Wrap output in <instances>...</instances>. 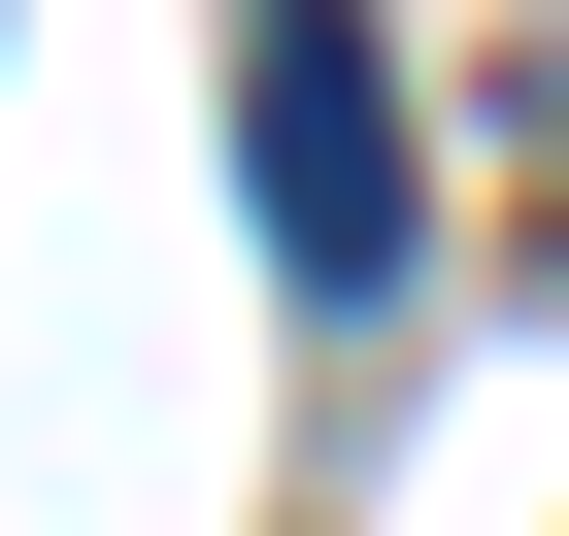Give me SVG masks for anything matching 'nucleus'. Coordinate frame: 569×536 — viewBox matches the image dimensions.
<instances>
[{"label":"nucleus","mask_w":569,"mask_h":536,"mask_svg":"<svg viewBox=\"0 0 569 536\" xmlns=\"http://www.w3.org/2000/svg\"><path fill=\"white\" fill-rule=\"evenodd\" d=\"M234 201H268L302 302L402 268V68H369V0H234Z\"/></svg>","instance_id":"1"}]
</instances>
